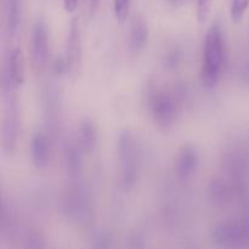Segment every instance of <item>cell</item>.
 Wrapping results in <instances>:
<instances>
[{"instance_id": "cell-11", "label": "cell", "mask_w": 249, "mask_h": 249, "mask_svg": "<svg viewBox=\"0 0 249 249\" xmlns=\"http://www.w3.org/2000/svg\"><path fill=\"white\" fill-rule=\"evenodd\" d=\"M78 143L84 151V153H90L94 151L96 145V130L95 125L90 119H84L79 125V133H78Z\"/></svg>"}, {"instance_id": "cell-15", "label": "cell", "mask_w": 249, "mask_h": 249, "mask_svg": "<svg viewBox=\"0 0 249 249\" xmlns=\"http://www.w3.org/2000/svg\"><path fill=\"white\" fill-rule=\"evenodd\" d=\"M114 15L118 23H125L129 16V9H130V0H114Z\"/></svg>"}, {"instance_id": "cell-2", "label": "cell", "mask_w": 249, "mask_h": 249, "mask_svg": "<svg viewBox=\"0 0 249 249\" xmlns=\"http://www.w3.org/2000/svg\"><path fill=\"white\" fill-rule=\"evenodd\" d=\"M118 151L122 167V185L124 190H130L135 186L139 178V151L135 139L129 131H124L119 136Z\"/></svg>"}, {"instance_id": "cell-9", "label": "cell", "mask_w": 249, "mask_h": 249, "mask_svg": "<svg viewBox=\"0 0 249 249\" xmlns=\"http://www.w3.org/2000/svg\"><path fill=\"white\" fill-rule=\"evenodd\" d=\"M5 71L9 73L17 87H21L23 84L24 78H26V62H24V55L22 49L15 48L11 51Z\"/></svg>"}, {"instance_id": "cell-19", "label": "cell", "mask_w": 249, "mask_h": 249, "mask_svg": "<svg viewBox=\"0 0 249 249\" xmlns=\"http://www.w3.org/2000/svg\"><path fill=\"white\" fill-rule=\"evenodd\" d=\"M100 1L101 0H89V4H90V7H91V10H95L97 6H99Z\"/></svg>"}, {"instance_id": "cell-1", "label": "cell", "mask_w": 249, "mask_h": 249, "mask_svg": "<svg viewBox=\"0 0 249 249\" xmlns=\"http://www.w3.org/2000/svg\"><path fill=\"white\" fill-rule=\"evenodd\" d=\"M224 63L223 33L218 24L208 29L204 40L203 62L201 68V82L207 89L216 87L220 79L221 68Z\"/></svg>"}, {"instance_id": "cell-17", "label": "cell", "mask_w": 249, "mask_h": 249, "mask_svg": "<svg viewBox=\"0 0 249 249\" xmlns=\"http://www.w3.org/2000/svg\"><path fill=\"white\" fill-rule=\"evenodd\" d=\"M180 62V53L178 50H173L172 53H168L165 57V66L168 68H174Z\"/></svg>"}, {"instance_id": "cell-18", "label": "cell", "mask_w": 249, "mask_h": 249, "mask_svg": "<svg viewBox=\"0 0 249 249\" xmlns=\"http://www.w3.org/2000/svg\"><path fill=\"white\" fill-rule=\"evenodd\" d=\"M79 0H63V6L68 14H73L77 10Z\"/></svg>"}, {"instance_id": "cell-3", "label": "cell", "mask_w": 249, "mask_h": 249, "mask_svg": "<svg viewBox=\"0 0 249 249\" xmlns=\"http://www.w3.org/2000/svg\"><path fill=\"white\" fill-rule=\"evenodd\" d=\"M212 237L223 246H235L249 240V220L224 221L212 231Z\"/></svg>"}, {"instance_id": "cell-7", "label": "cell", "mask_w": 249, "mask_h": 249, "mask_svg": "<svg viewBox=\"0 0 249 249\" xmlns=\"http://www.w3.org/2000/svg\"><path fill=\"white\" fill-rule=\"evenodd\" d=\"M31 153L33 164L38 169H44L50 162V142L45 134H34L31 143Z\"/></svg>"}, {"instance_id": "cell-16", "label": "cell", "mask_w": 249, "mask_h": 249, "mask_svg": "<svg viewBox=\"0 0 249 249\" xmlns=\"http://www.w3.org/2000/svg\"><path fill=\"white\" fill-rule=\"evenodd\" d=\"M213 0H197V18L201 24H204L211 15Z\"/></svg>"}, {"instance_id": "cell-5", "label": "cell", "mask_w": 249, "mask_h": 249, "mask_svg": "<svg viewBox=\"0 0 249 249\" xmlns=\"http://www.w3.org/2000/svg\"><path fill=\"white\" fill-rule=\"evenodd\" d=\"M65 57L68 63V72L77 75L82 63V33L78 18H73L71 22Z\"/></svg>"}, {"instance_id": "cell-6", "label": "cell", "mask_w": 249, "mask_h": 249, "mask_svg": "<svg viewBox=\"0 0 249 249\" xmlns=\"http://www.w3.org/2000/svg\"><path fill=\"white\" fill-rule=\"evenodd\" d=\"M49 38L48 29L41 19L34 23L32 31V60L36 70H41L48 61Z\"/></svg>"}, {"instance_id": "cell-14", "label": "cell", "mask_w": 249, "mask_h": 249, "mask_svg": "<svg viewBox=\"0 0 249 249\" xmlns=\"http://www.w3.org/2000/svg\"><path fill=\"white\" fill-rule=\"evenodd\" d=\"M248 7H249V0H232V2H231V9H230L231 19H232L235 23H238V22L242 21L243 16H245Z\"/></svg>"}, {"instance_id": "cell-12", "label": "cell", "mask_w": 249, "mask_h": 249, "mask_svg": "<svg viewBox=\"0 0 249 249\" xmlns=\"http://www.w3.org/2000/svg\"><path fill=\"white\" fill-rule=\"evenodd\" d=\"M148 39V28L141 17H135L131 26V45L135 50H140L146 45Z\"/></svg>"}, {"instance_id": "cell-10", "label": "cell", "mask_w": 249, "mask_h": 249, "mask_svg": "<svg viewBox=\"0 0 249 249\" xmlns=\"http://www.w3.org/2000/svg\"><path fill=\"white\" fill-rule=\"evenodd\" d=\"M22 2L23 0H5V28L11 38L21 27Z\"/></svg>"}, {"instance_id": "cell-13", "label": "cell", "mask_w": 249, "mask_h": 249, "mask_svg": "<svg viewBox=\"0 0 249 249\" xmlns=\"http://www.w3.org/2000/svg\"><path fill=\"white\" fill-rule=\"evenodd\" d=\"M83 153L84 151L78 145H72L66 151V162H67V169L70 170L71 174L77 175L78 173L82 172L83 167Z\"/></svg>"}, {"instance_id": "cell-20", "label": "cell", "mask_w": 249, "mask_h": 249, "mask_svg": "<svg viewBox=\"0 0 249 249\" xmlns=\"http://www.w3.org/2000/svg\"><path fill=\"white\" fill-rule=\"evenodd\" d=\"M243 73H245V74H243V75H245L246 78H248V80H249V65L245 68V72H243Z\"/></svg>"}, {"instance_id": "cell-8", "label": "cell", "mask_w": 249, "mask_h": 249, "mask_svg": "<svg viewBox=\"0 0 249 249\" xmlns=\"http://www.w3.org/2000/svg\"><path fill=\"white\" fill-rule=\"evenodd\" d=\"M199 164V156L196 148L185 146L179 153L177 162V172L181 179H187L196 173Z\"/></svg>"}, {"instance_id": "cell-4", "label": "cell", "mask_w": 249, "mask_h": 249, "mask_svg": "<svg viewBox=\"0 0 249 249\" xmlns=\"http://www.w3.org/2000/svg\"><path fill=\"white\" fill-rule=\"evenodd\" d=\"M151 114L158 126L168 129L177 119L178 105L174 97L167 92H158L153 95L150 102Z\"/></svg>"}]
</instances>
